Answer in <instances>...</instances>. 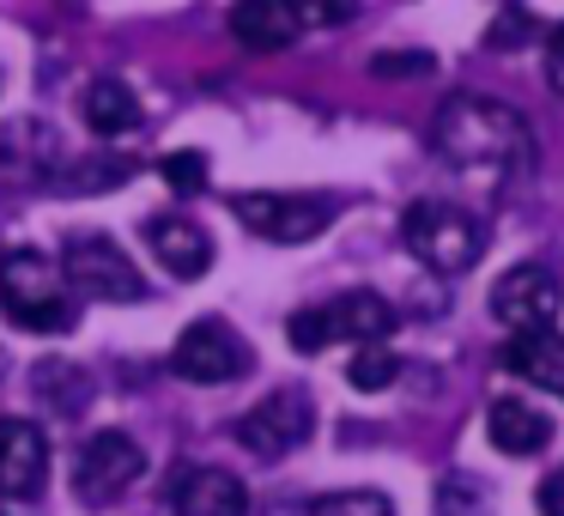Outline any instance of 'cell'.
Returning <instances> with one entry per match:
<instances>
[{"label":"cell","mask_w":564,"mask_h":516,"mask_svg":"<svg viewBox=\"0 0 564 516\" xmlns=\"http://www.w3.org/2000/svg\"><path fill=\"white\" fill-rule=\"evenodd\" d=\"M503 370L522 377L528 389H546L564 401V334H552V329L516 334V341L503 346Z\"/></svg>","instance_id":"cell-14"},{"label":"cell","mask_w":564,"mask_h":516,"mask_svg":"<svg viewBox=\"0 0 564 516\" xmlns=\"http://www.w3.org/2000/svg\"><path fill=\"white\" fill-rule=\"evenodd\" d=\"M164 504H171V516H249V486L231 474V467L188 462V467L171 474Z\"/></svg>","instance_id":"cell-11"},{"label":"cell","mask_w":564,"mask_h":516,"mask_svg":"<svg viewBox=\"0 0 564 516\" xmlns=\"http://www.w3.org/2000/svg\"><path fill=\"white\" fill-rule=\"evenodd\" d=\"M401 237L413 261H425L431 273H467L486 256V225L455 201H413L401 219Z\"/></svg>","instance_id":"cell-3"},{"label":"cell","mask_w":564,"mask_h":516,"mask_svg":"<svg viewBox=\"0 0 564 516\" xmlns=\"http://www.w3.org/2000/svg\"><path fill=\"white\" fill-rule=\"evenodd\" d=\"M310 431H316V401H310L304 389H273L237 419V443H243L256 462H280V455H292Z\"/></svg>","instance_id":"cell-8"},{"label":"cell","mask_w":564,"mask_h":516,"mask_svg":"<svg viewBox=\"0 0 564 516\" xmlns=\"http://www.w3.org/2000/svg\"><path fill=\"white\" fill-rule=\"evenodd\" d=\"M140 474H147V450H140L128 431H91V438L79 443V455H74V492H79V504H91V510L116 504Z\"/></svg>","instance_id":"cell-7"},{"label":"cell","mask_w":564,"mask_h":516,"mask_svg":"<svg viewBox=\"0 0 564 516\" xmlns=\"http://www.w3.org/2000/svg\"><path fill=\"white\" fill-rule=\"evenodd\" d=\"M558 310H564V286H558V273L540 268V261H516V268L491 286V316H498L510 334L552 329Z\"/></svg>","instance_id":"cell-9"},{"label":"cell","mask_w":564,"mask_h":516,"mask_svg":"<svg viewBox=\"0 0 564 516\" xmlns=\"http://www.w3.org/2000/svg\"><path fill=\"white\" fill-rule=\"evenodd\" d=\"M171 370H176V377H188V383H231V377H243V370H249V346L237 341L231 322L200 316V322H188V329L176 334Z\"/></svg>","instance_id":"cell-10"},{"label":"cell","mask_w":564,"mask_h":516,"mask_svg":"<svg viewBox=\"0 0 564 516\" xmlns=\"http://www.w3.org/2000/svg\"><path fill=\"white\" fill-rule=\"evenodd\" d=\"M431 152L449 164L455 176L479 189H510L516 176H528L534 164V128H528L522 110L498 98H449L437 116H431Z\"/></svg>","instance_id":"cell-1"},{"label":"cell","mask_w":564,"mask_h":516,"mask_svg":"<svg viewBox=\"0 0 564 516\" xmlns=\"http://www.w3.org/2000/svg\"><path fill=\"white\" fill-rule=\"evenodd\" d=\"M437 516H486V480L449 474L437 486Z\"/></svg>","instance_id":"cell-21"},{"label":"cell","mask_w":564,"mask_h":516,"mask_svg":"<svg viewBox=\"0 0 564 516\" xmlns=\"http://www.w3.org/2000/svg\"><path fill=\"white\" fill-rule=\"evenodd\" d=\"M310 516H394V504L370 486H352V492H322L310 504Z\"/></svg>","instance_id":"cell-20"},{"label":"cell","mask_w":564,"mask_h":516,"mask_svg":"<svg viewBox=\"0 0 564 516\" xmlns=\"http://www.w3.org/2000/svg\"><path fill=\"white\" fill-rule=\"evenodd\" d=\"M62 280L86 298H104V304H140V298H147V280H140V268L128 261V249H116L110 237H98V232L67 237Z\"/></svg>","instance_id":"cell-6"},{"label":"cell","mask_w":564,"mask_h":516,"mask_svg":"<svg viewBox=\"0 0 564 516\" xmlns=\"http://www.w3.org/2000/svg\"><path fill=\"white\" fill-rule=\"evenodd\" d=\"M31 383H37V395H43V407L50 413H86V401H91V377L79 365H62V358H43L37 370H31Z\"/></svg>","instance_id":"cell-18"},{"label":"cell","mask_w":564,"mask_h":516,"mask_svg":"<svg viewBox=\"0 0 564 516\" xmlns=\"http://www.w3.org/2000/svg\"><path fill=\"white\" fill-rule=\"evenodd\" d=\"M147 244H152V256H159V268L176 273V280H200V273L213 268V244H207V232H200L195 219L164 213V219L147 225Z\"/></svg>","instance_id":"cell-13"},{"label":"cell","mask_w":564,"mask_h":516,"mask_svg":"<svg viewBox=\"0 0 564 516\" xmlns=\"http://www.w3.org/2000/svg\"><path fill=\"white\" fill-rule=\"evenodd\" d=\"M346 377H352V389H365V395H377V389H389L394 377H401V358L389 353V346H358L352 353V365H346Z\"/></svg>","instance_id":"cell-19"},{"label":"cell","mask_w":564,"mask_h":516,"mask_svg":"<svg viewBox=\"0 0 564 516\" xmlns=\"http://www.w3.org/2000/svg\"><path fill=\"white\" fill-rule=\"evenodd\" d=\"M546 86L564 92V25L552 31V43H546Z\"/></svg>","instance_id":"cell-24"},{"label":"cell","mask_w":564,"mask_h":516,"mask_svg":"<svg viewBox=\"0 0 564 516\" xmlns=\"http://www.w3.org/2000/svg\"><path fill=\"white\" fill-rule=\"evenodd\" d=\"M540 516H564V467L546 474V486H540Z\"/></svg>","instance_id":"cell-25"},{"label":"cell","mask_w":564,"mask_h":516,"mask_svg":"<svg viewBox=\"0 0 564 516\" xmlns=\"http://www.w3.org/2000/svg\"><path fill=\"white\" fill-rule=\"evenodd\" d=\"M164 183H171L176 195H200V189H207V159H200V152H171V159H164Z\"/></svg>","instance_id":"cell-23"},{"label":"cell","mask_w":564,"mask_h":516,"mask_svg":"<svg viewBox=\"0 0 564 516\" xmlns=\"http://www.w3.org/2000/svg\"><path fill=\"white\" fill-rule=\"evenodd\" d=\"M280 7L297 19V31H328L358 13V0H280Z\"/></svg>","instance_id":"cell-22"},{"label":"cell","mask_w":564,"mask_h":516,"mask_svg":"<svg viewBox=\"0 0 564 516\" xmlns=\"http://www.w3.org/2000/svg\"><path fill=\"white\" fill-rule=\"evenodd\" d=\"M425 67H431V55H406V62L382 55V62H377V74H425Z\"/></svg>","instance_id":"cell-26"},{"label":"cell","mask_w":564,"mask_h":516,"mask_svg":"<svg viewBox=\"0 0 564 516\" xmlns=\"http://www.w3.org/2000/svg\"><path fill=\"white\" fill-rule=\"evenodd\" d=\"M0 310L31 334H67L74 329V286L62 280V261L25 244L7 249L0 256Z\"/></svg>","instance_id":"cell-2"},{"label":"cell","mask_w":564,"mask_h":516,"mask_svg":"<svg viewBox=\"0 0 564 516\" xmlns=\"http://www.w3.org/2000/svg\"><path fill=\"white\" fill-rule=\"evenodd\" d=\"M79 116H86V128L98 140H116V135H134L140 128V104H134V92H128L122 79H98V86H86Z\"/></svg>","instance_id":"cell-17"},{"label":"cell","mask_w":564,"mask_h":516,"mask_svg":"<svg viewBox=\"0 0 564 516\" xmlns=\"http://www.w3.org/2000/svg\"><path fill=\"white\" fill-rule=\"evenodd\" d=\"M231 213L243 232H256L261 244H310L340 219L334 195H273V189H243L231 195Z\"/></svg>","instance_id":"cell-5"},{"label":"cell","mask_w":564,"mask_h":516,"mask_svg":"<svg viewBox=\"0 0 564 516\" xmlns=\"http://www.w3.org/2000/svg\"><path fill=\"white\" fill-rule=\"evenodd\" d=\"M389 329H394V304L377 292H340V298H328V304H310L285 322L297 353H322V346H334V341L377 346V341H389Z\"/></svg>","instance_id":"cell-4"},{"label":"cell","mask_w":564,"mask_h":516,"mask_svg":"<svg viewBox=\"0 0 564 516\" xmlns=\"http://www.w3.org/2000/svg\"><path fill=\"white\" fill-rule=\"evenodd\" d=\"M486 438L498 443L503 455H540L552 443V419L540 413L534 401H522V395H498L486 413Z\"/></svg>","instance_id":"cell-15"},{"label":"cell","mask_w":564,"mask_h":516,"mask_svg":"<svg viewBox=\"0 0 564 516\" xmlns=\"http://www.w3.org/2000/svg\"><path fill=\"white\" fill-rule=\"evenodd\" d=\"M231 37L243 43V50H256V55H280V50H292L304 31H297V19L285 13L280 0H237L231 7Z\"/></svg>","instance_id":"cell-16"},{"label":"cell","mask_w":564,"mask_h":516,"mask_svg":"<svg viewBox=\"0 0 564 516\" xmlns=\"http://www.w3.org/2000/svg\"><path fill=\"white\" fill-rule=\"evenodd\" d=\"M0 516H13V510H0Z\"/></svg>","instance_id":"cell-27"},{"label":"cell","mask_w":564,"mask_h":516,"mask_svg":"<svg viewBox=\"0 0 564 516\" xmlns=\"http://www.w3.org/2000/svg\"><path fill=\"white\" fill-rule=\"evenodd\" d=\"M50 480V438L31 419L0 413V498H37Z\"/></svg>","instance_id":"cell-12"}]
</instances>
